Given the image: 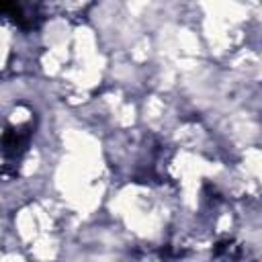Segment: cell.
<instances>
[{"mask_svg":"<svg viewBox=\"0 0 262 262\" xmlns=\"http://www.w3.org/2000/svg\"><path fill=\"white\" fill-rule=\"evenodd\" d=\"M31 127L25 125V127H8L2 135V141H0V149L6 158H18L27 145H29V139H31Z\"/></svg>","mask_w":262,"mask_h":262,"instance_id":"cell-1","label":"cell"}]
</instances>
